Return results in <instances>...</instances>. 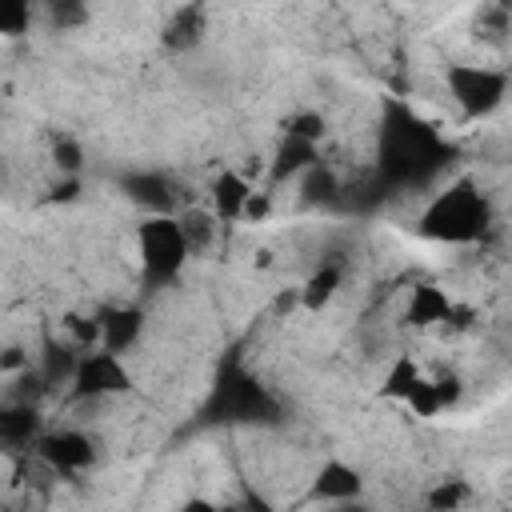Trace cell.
I'll return each mask as SVG.
<instances>
[{
    "mask_svg": "<svg viewBox=\"0 0 512 512\" xmlns=\"http://www.w3.org/2000/svg\"><path fill=\"white\" fill-rule=\"evenodd\" d=\"M48 20L56 28H72V24H84L88 20V8L84 4H52L48 8Z\"/></svg>",
    "mask_w": 512,
    "mask_h": 512,
    "instance_id": "603a6c76",
    "label": "cell"
},
{
    "mask_svg": "<svg viewBox=\"0 0 512 512\" xmlns=\"http://www.w3.org/2000/svg\"><path fill=\"white\" fill-rule=\"evenodd\" d=\"M340 280H344V268H340V264H320V268L304 280V288H300V304H304L308 312H320V308L336 296Z\"/></svg>",
    "mask_w": 512,
    "mask_h": 512,
    "instance_id": "4fadbf2b",
    "label": "cell"
},
{
    "mask_svg": "<svg viewBox=\"0 0 512 512\" xmlns=\"http://www.w3.org/2000/svg\"><path fill=\"white\" fill-rule=\"evenodd\" d=\"M40 460H48L56 472H84L96 460V444L84 432H44L36 440Z\"/></svg>",
    "mask_w": 512,
    "mask_h": 512,
    "instance_id": "5b68a950",
    "label": "cell"
},
{
    "mask_svg": "<svg viewBox=\"0 0 512 512\" xmlns=\"http://www.w3.org/2000/svg\"><path fill=\"white\" fill-rule=\"evenodd\" d=\"M24 364H28V352L24 348H16V344L0 348V368H24Z\"/></svg>",
    "mask_w": 512,
    "mask_h": 512,
    "instance_id": "4316f807",
    "label": "cell"
},
{
    "mask_svg": "<svg viewBox=\"0 0 512 512\" xmlns=\"http://www.w3.org/2000/svg\"><path fill=\"white\" fill-rule=\"evenodd\" d=\"M284 136L320 144V136H324V116H320V112H296V116L284 120Z\"/></svg>",
    "mask_w": 512,
    "mask_h": 512,
    "instance_id": "ffe728a7",
    "label": "cell"
},
{
    "mask_svg": "<svg viewBox=\"0 0 512 512\" xmlns=\"http://www.w3.org/2000/svg\"><path fill=\"white\" fill-rule=\"evenodd\" d=\"M404 404L416 412V416H436L440 412V396H436V388H432V380H416V388L404 396Z\"/></svg>",
    "mask_w": 512,
    "mask_h": 512,
    "instance_id": "44dd1931",
    "label": "cell"
},
{
    "mask_svg": "<svg viewBox=\"0 0 512 512\" xmlns=\"http://www.w3.org/2000/svg\"><path fill=\"white\" fill-rule=\"evenodd\" d=\"M176 224H180V236H184V244H188V256L204 252V248L212 244V236H216V216L204 212V208H188V212H180Z\"/></svg>",
    "mask_w": 512,
    "mask_h": 512,
    "instance_id": "9a60e30c",
    "label": "cell"
},
{
    "mask_svg": "<svg viewBox=\"0 0 512 512\" xmlns=\"http://www.w3.org/2000/svg\"><path fill=\"white\" fill-rule=\"evenodd\" d=\"M248 192H252L248 176H240V172H220V176L212 180V216H216V220H240Z\"/></svg>",
    "mask_w": 512,
    "mask_h": 512,
    "instance_id": "9c48e42d",
    "label": "cell"
},
{
    "mask_svg": "<svg viewBox=\"0 0 512 512\" xmlns=\"http://www.w3.org/2000/svg\"><path fill=\"white\" fill-rule=\"evenodd\" d=\"M320 164V152L316 144L308 140H296V136H284L280 148H276V160H272V180H292V176H304L308 168Z\"/></svg>",
    "mask_w": 512,
    "mask_h": 512,
    "instance_id": "30bf717a",
    "label": "cell"
},
{
    "mask_svg": "<svg viewBox=\"0 0 512 512\" xmlns=\"http://www.w3.org/2000/svg\"><path fill=\"white\" fill-rule=\"evenodd\" d=\"M52 160H56V168H64V172H76V168L84 164V152H80V144H76L72 136H60V140L52 144Z\"/></svg>",
    "mask_w": 512,
    "mask_h": 512,
    "instance_id": "7402d4cb",
    "label": "cell"
},
{
    "mask_svg": "<svg viewBox=\"0 0 512 512\" xmlns=\"http://www.w3.org/2000/svg\"><path fill=\"white\" fill-rule=\"evenodd\" d=\"M336 512H368V508H364V504H356V500H348V504H340Z\"/></svg>",
    "mask_w": 512,
    "mask_h": 512,
    "instance_id": "f546056e",
    "label": "cell"
},
{
    "mask_svg": "<svg viewBox=\"0 0 512 512\" xmlns=\"http://www.w3.org/2000/svg\"><path fill=\"white\" fill-rule=\"evenodd\" d=\"M132 388V376L124 368L120 356L96 348L88 356L76 360V372H72V392L80 400H100V396H116V392H128Z\"/></svg>",
    "mask_w": 512,
    "mask_h": 512,
    "instance_id": "277c9868",
    "label": "cell"
},
{
    "mask_svg": "<svg viewBox=\"0 0 512 512\" xmlns=\"http://www.w3.org/2000/svg\"><path fill=\"white\" fill-rule=\"evenodd\" d=\"M432 388H436V396H440V408H448V404H456V400H460V380H456V372L436 376V380H432Z\"/></svg>",
    "mask_w": 512,
    "mask_h": 512,
    "instance_id": "484cf974",
    "label": "cell"
},
{
    "mask_svg": "<svg viewBox=\"0 0 512 512\" xmlns=\"http://www.w3.org/2000/svg\"><path fill=\"white\" fill-rule=\"evenodd\" d=\"M484 224H488V204L472 180L448 184L420 216V232L444 244H468L484 232Z\"/></svg>",
    "mask_w": 512,
    "mask_h": 512,
    "instance_id": "6da1fadb",
    "label": "cell"
},
{
    "mask_svg": "<svg viewBox=\"0 0 512 512\" xmlns=\"http://www.w3.org/2000/svg\"><path fill=\"white\" fill-rule=\"evenodd\" d=\"M28 24H32V4H24V0H0V36L16 40V36L28 32Z\"/></svg>",
    "mask_w": 512,
    "mask_h": 512,
    "instance_id": "d6986e66",
    "label": "cell"
},
{
    "mask_svg": "<svg viewBox=\"0 0 512 512\" xmlns=\"http://www.w3.org/2000/svg\"><path fill=\"white\" fill-rule=\"evenodd\" d=\"M76 372V356L68 348H52L48 352V368H44V380H60V376H72Z\"/></svg>",
    "mask_w": 512,
    "mask_h": 512,
    "instance_id": "cb8c5ba5",
    "label": "cell"
},
{
    "mask_svg": "<svg viewBox=\"0 0 512 512\" xmlns=\"http://www.w3.org/2000/svg\"><path fill=\"white\" fill-rule=\"evenodd\" d=\"M180 512H224V508H216L208 500H188V504H180Z\"/></svg>",
    "mask_w": 512,
    "mask_h": 512,
    "instance_id": "83f0119b",
    "label": "cell"
},
{
    "mask_svg": "<svg viewBox=\"0 0 512 512\" xmlns=\"http://www.w3.org/2000/svg\"><path fill=\"white\" fill-rule=\"evenodd\" d=\"M72 196H76V180H68V184L56 188V200H72Z\"/></svg>",
    "mask_w": 512,
    "mask_h": 512,
    "instance_id": "f1b7e54d",
    "label": "cell"
},
{
    "mask_svg": "<svg viewBox=\"0 0 512 512\" xmlns=\"http://www.w3.org/2000/svg\"><path fill=\"white\" fill-rule=\"evenodd\" d=\"M136 244H140V264L148 272V280H172L184 260H188V244L180 236V224L176 216H148L140 228H136Z\"/></svg>",
    "mask_w": 512,
    "mask_h": 512,
    "instance_id": "7a4b0ae2",
    "label": "cell"
},
{
    "mask_svg": "<svg viewBox=\"0 0 512 512\" xmlns=\"http://www.w3.org/2000/svg\"><path fill=\"white\" fill-rule=\"evenodd\" d=\"M204 36V8H180L172 20H168V28H164V44L172 48V52H184V48H192L196 40Z\"/></svg>",
    "mask_w": 512,
    "mask_h": 512,
    "instance_id": "5bb4252c",
    "label": "cell"
},
{
    "mask_svg": "<svg viewBox=\"0 0 512 512\" xmlns=\"http://www.w3.org/2000/svg\"><path fill=\"white\" fill-rule=\"evenodd\" d=\"M44 432H40V416L32 404H8L0 408V444L8 448H24V444H36Z\"/></svg>",
    "mask_w": 512,
    "mask_h": 512,
    "instance_id": "ba28073f",
    "label": "cell"
},
{
    "mask_svg": "<svg viewBox=\"0 0 512 512\" xmlns=\"http://www.w3.org/2000/svg\"><path fill=\"white\" fill-rule=\"evenodd\" d=\"M128 192L140 200V204H148V208H160V216H168V204H172V196H168V180L164 176H132L128 180Z\"/></svg>",
    "mask_w": 512,
    "mask_h": 512,
    "instance_id": "e0dca14e",
    "label": "cell"
},
{
    "mask_svg": "<svg viewBox=\"0 0 512 512\" xmlns=\"http://www.w3.org/2000/svg\"><path fill=\"white\" fill-rule=\"evenodd\" d=\"M360 492H364V480H360V472H356L352 464H344V460H328V464L316 472V480H312V496L332 500V504L360 500Z\"/></svg>",
    "mask_w": 512,
    "mask_h": 512,
    "instance_id": "52a82bcc",
    "label": "cell"
},
{
    "mask_svg": "<svg viewBox=\"0 0 512 512\" xmlns=\"http://www.w3.org/2000/svg\"><path fill=\"white\" fill-rule=\"evenodd\" d=\"M468 496H472L468 480H440V484L428 492V512H456Z\"/></svg>",
    "mask_w": 512,
    "mask_h": 512,
    "instance_id": "ac0fdd59",
    "label": "cell"
},
{
    "mask_svg": "<svg viewBox=\"0 0 512 512\" xmlns=\"http://www.w3.org/2000/svg\"><path fill=\"white\" fill-rule=\"evenodd\" d=\"M448 312H452V300H448L444 288H436V284H416V288H412V300H408V324L428 328V324L448 320Z\"/></svg>",
    "mask_w": 512,
    "mask_h": 512,
    "instance_id": "7c38bea8",
    "label": "cell"
},
{
    "mask_svg": "<svg viewBox=\"0 0 512 512\" xmlns=\"http://www.w3.org/2000/svg\"><path fill=\"white\" fill-rule=\"evenodd\" d=\"M268 212H272V196H268V192H248L240 220H244V224H260Z\"/></svg>",
    "mask_w": 512,
    "mask_h": 512,
    "instance_id": "d4e9b609",
    "label": "cell"
},
{
    "mask_svg": "<svg viewBox=\"0 0 512 512\" xmlns=\"http://www.w3.org/2000/svg\"><path fill=\"white\" fill-rule=\"evenodd\" d=\"M448 88H452L456 104L468 116H488L504 100L508 76L500 68H484V64H452L448 68Z\"/></svg>",
    "mask_w": 512,
    "mask_h": 512,
    "instance_id": "3957f363",
    "label": "cell"
},
{
    "mask_svg": "<svg viewBox=\"0 0 512 512\" xmlns=\"http://www.w3.org/2000/svg\"><path fill=\"white\" fill-rule=\"evenodd\" d=\"M220 404H224V412L232 420H256V416L268 412V400H264V392L252 380H228V384H220Z\"/></svg>",
    "mask_w": 512,
    "mask_h": 512,
    "instance_id": "8fae6325",
    "label": "cell"
},
{
    "mask_svg": "<svg viewBox=\"0 0 512 512\" xmlns=\"http://www.w3.org/2000/svg\"><path fill=\"white\" fill-rule=\"evenodd\" d=\"M96 324H100V348L120 356L136 344L140 328H144V312L136 304H112V308H100L96 312Z\"/></svg>",
    "mask_w": 512,
    "mask_h": 512,
    "instance_id": "8992f818",
    "label": "cell"
},
{
    "mask_svg": "<svg viewBox=\"0 0 512 512\" xmlns=\"http://www.w3.org/2000/svg\"><path fill=\"white\" fill-rule=\"evenodd\" d=\"M416 380H420V364H416L408 352H400V356L388 364L380 392H384V396H392V400H404V396L416 388Z\"/></svg>",
    "mask_w": 512,
    "mask_h": 512,
    "instance_id": "2e32d148",
    "label": "cell"
}]
</instances>
